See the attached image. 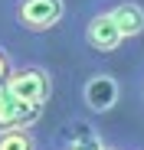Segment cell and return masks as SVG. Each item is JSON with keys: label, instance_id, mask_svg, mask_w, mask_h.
Masks as SVG:
<instances>
[{"label": "cell", "instance_id": "cell-5", "mask_svg": "<svg viewBox=\"0 0 144 150\" xmlns=\"http://www.w3.org/2000/svg\"><path fill=\"white\" fill-rule=\"evenodd\" d=\"M53 147H59V150H105L108 140H105L102 127L92 121V114L79 111V114H72L62 127H59Z\"/></svg>", "mask_w": 144, "mask_h": 150}, {"label": "cell", "instance_id": "cell-3", "mask_svg": "<svg viewBox=\"0 0 144 150\" xmlns=\"http://www.w3.org/2000/svg\"><path fill=\"white\" fill-rule=\"evenodd\" d=\"M121 101V82L118 75L108 72V69H92L82 75L79 82V105L85 114L98 117V114H108L111 108H118Z\"/></svg>", "mask_w": 144, "mask_h": 150}, {"label": "cell", "instance_id": "cell-9", "mask_svg": "<svg viewBox=\"0 0 144 150\" xmlns=\"http://www.w3.org/2000/svg\"><path fill=\"white\" fill-rule=\"evenodd\" d=\"M20 62H16V56L10 52V49L0 42V85H7L10 82V75H13V69H16Z\"/></svg>", "mask_w": 144, "mask_h": 150}, {"label": "cell", "instance_id": "cell-6", "mask_svg": "<svg viewBox=\"0 0 144 150\" xmlns=\"http://www.w3.org/2000/svg\"><path fill=\"white\" fill-rule=\"evenodd\" d=\"M39 117H43L39 105L23 101V98L4 91V101H0V127H26V131H33Z\"/></svg>", "mask_w": 144, "mask_h": 150}, {"label": "cell", "instance_id": "cell-4", "mask_svg": "<svg viewBox=\"0 0 144 150\" xmlns=\"http://www.w3.org/2000/svg\"><path fill=\"white\" fill-rule=\"evenodd\" d=\"M4 88H7L10 95L23 98V101H33V105L46 108V105H49V98H53L56 79H53V72L46 69L43 62H20Z\"/></svg>", "mask_w": 144, "mask_h": 150}, {"label": "cell", "instance_id": "cell-7", "mask_svg": "<svg viewBox=\"0 0 144 150\" xmlns=\"http://www.w3.org/2000/svg\"><path fill=\"white\" fill-rule=\"evenodd\" d=\"M111 16L118 20L125 39H138L144 33V4L141 0H108Z\"/></svg>", "mask_w": 144, "mask_h": 150}, {"label": "cell", "instance_id": "cell-13", "mask_svg": "<svg viewBox=\"0 0 144 150\" xmlns=\"http://www.w3.org/2000/svg\"><path fill=\"white\" fill-rule=\"evenodd\" d=\"M43 150H59V147H43Z\"/></svg>", "mask_w": 144, "mask_h": 150}, {"label": "cell", "instance_id": "cell-10", "mask_svg": "<svg viewBox=\"0 0 144 150\" xmlns=\"http://www.w3.org/2000/svg\"><path fill=\"white\" fill-rule=\"evenodd\" d=\"M134 95H138V101L144 105V65H141L138 75H134Z\"/></svg>", "mask_w": 144, "mask_h": 150}, {"label": "cell", "instance_id": "cell-1", "mask_svg": "<svg viewBox=\"0 0 144 150\" xmlns=\"http://www.w3.org/2000/svg\"><path fill=\"white\" fill-rule=\"evenodd\" d=\"M76 36L82 42L85 52L92 56H115L128 39L118 26V20L111 16V7L108 0H88L79 13V26H76Z\"/></svg>", "mask_w": 144, "mask_h": 150}, {"label": "cell", "instance_id": "cell-12", "mask_svg": "<svg viewBox=\"0 0 144 150\" xmlns=\"http://www.w3.org/2000/svg\"><path fill=\"white\" fill-rule=\"evenodd\" d=\"M4 91H7V88H4V85H0V101H4Z\"/></svg>", "mask_w": 144, "mask_h": 150}, {"label": "cell", "instance_id": "cell-2", "mask_svg": "<svg viewBox=\"0 0 144 150\" xmlns=\"http://www.w3.org/2000/svg\"><path fill=\"white\" fill-rule=\"evenodd\" d=\"M4 13L23 33H49L66 20L69 7L66 0H7Z\"/></svg>", "mask_w": 144, "mask_h": 150}, {"label": "cell", "instance_id": "cell-8", "mask_svg": "<svg viewBox=\"0 0 144 150\" xmlns=\"http://www.w3.org/2000/svg\"><path fill=\"white\" fill-rule=\"evenodd\" d=\"M0 150H43L39 137L26 127H0Z\"/></svg>", "mask_w": 144, "mask_h": 150}, {"label": "cell", "instance_id": "cell-11", "mask_svg": "<svg viewBox=\"0 0 144 150\" xmlns=\"http://www.w3.org/2000/svg\"><path fill=\"white\" fill-rule=\"evenodd\" d=\"M105 150H128V147H118V144H108Z\"/></svg>", "mask_w": 144, "mask_h": 150}]
</instances>
